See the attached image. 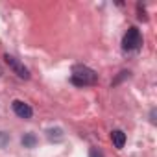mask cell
Instances as JSON below:
<instances>
[{
  "label": "cell",
  "mask_w": 157,
  "mask_h": 157,
  "mask_svg": "<svg viewBox=\"0 0 157 157\" xmlns=\"http://www.w3.org/2000/svg\"><path fill=\"white\" fill-rule=\"evenodd\" d=\"M89 157H104V153H102L98 148H91V150H89Z\"/></svg>",
  "instance_id": "obj_9"
},
{
  "label": "cell",
  "mask_w": 157,
  "mask_h": 157,
  "mask_svg": "<svg viewBox=\"0 0 157 157\" xmlns=\"http://www.w3.org/2000/svg\"><path fill=\"white\" fill-rule=\"evenodd\" d=\"M0 76H2V67H0Z\"/></svg>",
  "instance_id": "obj_10"
},
{
  "label": "cell",
  "mask_w": 157,
  "mask_h": 157,
  "mask_svg": "<svg viewBox=\"0 0 157 157\" xmlns=\"http://www.w3.org/2000/svg\"><path fill=\"white\" fill-rule=\"evenodd\" d=\"M8 142H10V137H8V133L0 131V148H4V146H6Z\"/></svg>",
  "instance_id": "obj_8"
},
{
  "label": "cell",
  "mask_w": 157,
  "mask_h": 157,
  "mask_svg": "<svg viewBox=\"0 0 157 157\" xmlns=\"http://www.w3.org/2000/svg\"><path fill=\"white\" fill-rule=\"evenodd\" d=\"M48 139L50 140H61L63 139V131L61 129H50L48 131Z\"/></svg>",
  "instance_id": "obj_7"
},
{
  "label": "cell",
  "mask_w": 157,
  "mask_h": 157,
  "mask_svg": "<svg viewBox=\"0 0 157 157\" xmlns=\"http://www.w3.org/2000/svg\"><path fill=\"white\" fill-rule=\"evenodd\" d=\"M142 44V37H140V32L137 28H129L124 35V41H122V46L124 50L131 52V50H139Z\"/></svg>",
  "instance_id": "obj_2"
},
{
  "label": "cell",
  "mask_w": 157,
  "mask_h": 157,
  "mask_svg": "<svg viewBox=\"0 0 157 157\" xmlns=\"http://www.w3.org/2000/svg\"><path fill=\"white\" fill-rule=\"evenodd\" d=\"M111 140H113V144H115L117 148H124V144H126V135H124V131L115 129V131L111 133Z\"/></svg>",
  "instance_id": "obj_5"
},
{
  "label": "cell",
  "mask_w": 157,
  "mask_h": 157,
  "mask_svg": "<svg viewBox=\"0 0 157 157\" xmlns=\"http://www.w3.org/2000/svg\"><path fill=\"white\" fill-rule=\"evenodd\" d=\"M13 111H15V115L21 117V118H32V115H33L32 107H30L28 104H24L22 100H13Z\"/></svg>",
  "instance_id": "obj_4"
},
{
  "label": "cell",
  "mask_w": 157,
  "mask_h": 157,
  "mask_svg": "<svg viewBox=\"0 0 157 157\" xmlns=\"http://www.w3.org/2000/svg\"><path fill=\"white\" fill-rule=\"evenodd\" d=\"M6 63H8V65H10V67L17 72V76H19V78H22V80H28V78H30L28 68H26V67H24L19 59H15L13 56H10V54H8V56H6Z\"/></svg>",
  "instance_id": "obj_3"
},
{
  "label": "cell",
  "mask_w": 157,
  "mask_h": 157,
  "mask_svg": "<svg viewBox=\"0 0 157 157\" xmlns=\"http://www.w3.org/2000/svg\"><path fill=\"white\" fill-rule=\"evenodd\" d=\"M35 142H37V139H35V135H32V133H28V135L22 137V144H24L26 148H33Z\"/></svg>",
  "instance_id": "obj_6"
},
{
  "label": "cell",
  "mask_w": 157,
  "mask_h": 157,
  "mask_svg": "<svg viewBox=\"0 0 157 157\" xmlns=\"http://www.w3.org/2000/svg\"><path fill=\"white\" fill-rule=\"evenodd\" d=\"M98 76L94 70H91L85 65H74L72 67V76H70V82L78 87H85V85H93L96 83Z\"/></svg>",
  "instance_id": "obj_1"
}]
</instances>
